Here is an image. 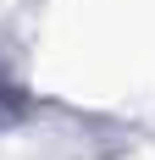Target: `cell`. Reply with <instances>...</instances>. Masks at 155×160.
Instances as JSON below:
<instances>
[{
    "instance_id": "1",
    "label": "cell",
    "mask_w": 155,
    "mask_h": 160,
    "mask_svg": "<svg viewBox=\"0 0 155 160\" xmlns=\"http://www.w3.org/2000/svg\"><path fill=\"white\" fill-rule=\"evenodd\" d=\"M22 111H28V94H22V88H17V78L0 66V127H11Z\"/></svg>"
}]
</instances>
